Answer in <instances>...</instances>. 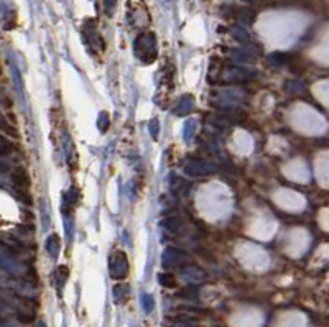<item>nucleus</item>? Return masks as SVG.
Listing matches in <instances>:
<instances>
[{
  "label": "nucleus",
  "instance_id": "nucleus-1",
  "mask_svg": "<svg viewBox=\"0 0 329 327\" xmlns=\"http://www.w3.org/2000/svg\"><path fill=\"white\" fill-rule=\"evenodd\" d=\"M143 308H145L147 313H150V311L153 309V299H151L150 296H147V294L143 296Z\"/></svg>",
  "mask_w": 329,
  "mask_h": 327
}]
</instances>
